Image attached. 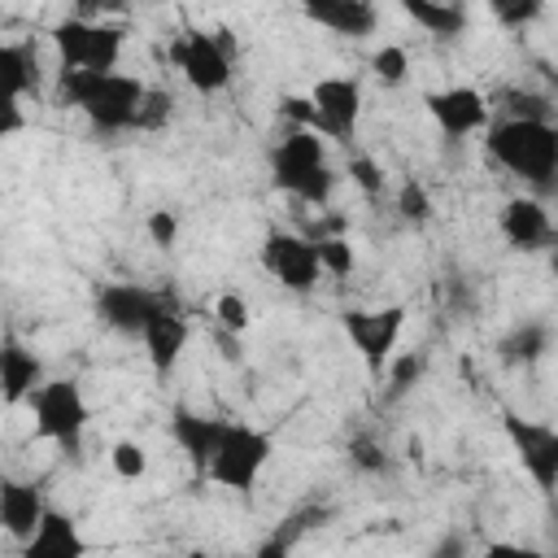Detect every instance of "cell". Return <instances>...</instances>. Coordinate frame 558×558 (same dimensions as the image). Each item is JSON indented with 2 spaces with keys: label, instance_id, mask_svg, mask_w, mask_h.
Masks as SVG:
<instances>
[{
  "label": "cell",
  "instance_id": "1",
  "mask_svg": "<svg viewBox=\"0 0 558 558\" xmlns=\"http://www.w3.org/2000/svg\"><path fill=\"white\" fill-rule=\"evenodd\" d=\"M57 96L74 109L87 113V122L105 135H118V131H135L140 122V105L148 96V87L122 70L113 74H92V70H70L57 78Z\"/></svg>",
  "mask_w": 558,
  "mask_h": 558
},
{
  "label": "cell",
  "instance_id": "2",
  "mask_svg": "<svg viewBox=\"0 0 558 558\" xmlns=\"http://www.w3.org/2000/svg\"><path fill=\"white\" fill-rule=\"evenodd\" d=\"M488 157L532 187H549L558 174V126L549 118H506L484 131Z\"/></svg>",
  "mask_w": 558,
  "mask_h": 558
},
{
  "label": "cell",
  "instance_id": "3",
  "mask_svg": "<svg viewBox=\"0 0 558 558\" xmlns=\"http://www.w3.org/2000/svg\"><path fill=\"white\" fill-rule=\"evenodd\" d=\"M270 179L279 192L296 196L301 205H327L336 192V170L327 166V140L318 131L292 126L270 153Z\"/></svg>",
  "mask_w": 558,
  "mask_h": 558
},
{
  "label": "cell",
  "instance_id": "4",
  "mask_svg": "<svg viewBox=\"0 0 558 558\" xmlns=\"http://www.w3.org/2000/svg\"><path fill=\"white\" fill-rule=\"evenodd\" d=\"M122 39L126 31L122 26H109V22H92V17H61L52 26V44H57V65L61 74L70 70H92V74H113L118 70V57H122Z\"/></svg>",
  "mask_w": 558,
  "mask_h": 558
},
{
  "label": "cell",
  "instance_id": "5",
  "mask_svg": "<svg viewBox=\"0 0 558 558\" xmlns=\"http://www.w3.org/2000/svg\"><path fill=\"white\" fill-rule=\"evenodd\" d=\"M270 453H275V440L266 432H257L248 423H227V436L218 445V458L209 466V480L218 488H227V493H244L248 497L257 488Z\"/></svg>",
  "mask_w": 558,
  "mask_h": 558
},
{
  "label": "cell",
  "instance_id": "6",
  "mask_svg": "<svg viewBox=\"0 0 558 558\" xmlns=\"http://www.w3.org/2000/svg\"><path fill=\"white\" fill-rule=\"evenodd\" d=\"M31 414H35V436L61 445L65 453L78 449L83 427H87V401L83 388L74 379H44V388L31 397Z\"/></svg>",
  "mask_w": 558,
  "mask_h": 558
},
{
  "label": "cell",
  "instance_id": "7",
  "mask_svg": "<svg viewBox=\"0 0 558 558\" xmlns=\"http://www.w3.org/2000/svg\"><path fill=\"white\" fill-rule=\"evenodd\" d=\"M170 61L183 70L192 92L214 96L231 83V35L227 31H183L170 44Z\"/></svg>",
  "mask_w": 558,
  "mask_h": 558
},
{
  "label": "cell",
  "instance_id": "8",
  "mask_svg": "<svg viewBox=\"0 0 558 558\" xmlns=\"http://www.w3.org/2000/svg\"><path fill=\"white\" fill-rule=\"evenodd\" d=\"M501 432L519 458V466L527 471V480L554 497L558 493V427L541 423V418H523V414H501Z\"/></svg>",
  "mask_w": 558,
  "mask_h": 558
},
{
  "label": "cell",
  "instance_id": "9",
  "mask_svg": "<svg viewBox=\"0 0 558 558\" xmlns=\"http://www.w3.org/2000/svg\"><path fill=\"white\" fill-rule=\"evenodd\" d=\"M405 331V305H384V310H349L344 314V336L353 340L357 357L366 362L371 379H384L388 362L397 357V340Z\"/></svg>",
  "mask_w": 558,
  "mask_h": 558
},
{
  "label": "cell",
  "instance_id": "10",
  "mask_svg": "<svg viewBox=\"0 0 558 558\" xmlns=\"http://www.w3.org/2000/svg\"><path fill=\"white\" fill-rule=\"evenodd\" d=\"M179 301L170 292H157V288H144V283H105L96 292V314L105 327L122 331V336H144L148 323L166 310H174Z\"/></svg>",
  "mask_w": 558,
  "mask_h": 558
},
{
  "label": "cell",
  "instance_id": "11",
  "mask_svg": "<svg viewBox=\"0 0 558 558\" xmlns=\"http://www.w3.org/2000/svg\"><path fill=\"white\" fill-rule=\"evenodd\" d=\"M262 266L270 279H279L288 292H314L323 262L310 235H292V231H270L262 240Z\"/></svg>",
  "mask_w": 558,
  "mask_h": 558
},
{
  "label": "cell",
  "instance_id": "12",
  "mask_svg": "<svg viewBox=\"0 0 558 558\" xmlns=\"http://www.w3.org/2000/svg\"><path fill=\"white\" fill-rule=\"evenodd\" d=\"M314 100V118H318V135L323 140H340L349 144L357 135V118H362V83L357 78H344V74H327L314 83L310 92Z\"/></svg>",
  "mask_w": 558,
  "mask_h": 558
},
{
  "label": "cell",
  "instance_id": "13",
  "mask_svg": "<svg viewBox=\"0 0 558 558\" xmlns=\"http://www.w3.org/2000/svg\"><path fill=\"white\" fill-rule=\"evenodd\" d=\"M432 122L440 126V135L449 140H462V135H475V131H488V100L466 87V83H453V87H440V92H427L423 96Z\"/></svg>",
  "mask_w": 558,
  "mask_h": 558
},
{
  "label": "cell",
  "instance_id": "14",
  "mask_svg": "<svg viewBox=\"0 0 558 558\" xmlns=\"http://www.w3.org/2000/svg\"><path fill=\"white\" fill-rule=\"evenodd\" d=\"M227 423L231 418H214V414H196V410H174V418H170V436H174V445L183 449V458L192 462V471L201 480H209V466L218 458Z\"/></svg>",
  "mask_w": 558,
  "mask_h": 558
},
{
  "label": "cell",
  "instance_id": "15",
  "mask_svg": "<svg viewBox=\"0 0 558 558\" xmlns=\"http://www.w3.org/2000/svg\"><path fill=\"white\" fill-rule=\"evenodd\" d=\"M497 227H501L506 244L519 248V253H536V248H545L549 235H554V222H549V214H545V205H541L536 196H510V201L501 205Z\"/></svg>",
  "mask_w": 558,
  "mask_h": 558
},
{
  "label": "cell",
  "instance_id": "16",
  "mask_svg": "<svg viewBox=\"0 0 558 558\" xmlns=\"http://www.w3.org/2000/svg\"><path fill=\"white\" fill-rule=\"evenodd\" d=\"M39 388H44V362L17 336H4V344H0V397H4V405L13 410L22 401H31Z\"/></svg>",
  "mask_w": 558,
  "mask_h": 558
},
{
  "label": "cell",
  "instance_id": "17",
  "mask_svg": "<svg viewBox=\"0 0 558 558\" xmlns=\"http://www.w3.org/2000/svg\"><path fill=\"white\" fill-rule=\"evenodd\" d=\"M48 510H52V506L44 501V488L22 484V480H4V484H0V523H4V532H9L13 541L26 545V541L39 532V523H44Z\"/></svg>",
  "mask_w": 558,
  "mask_h": 558
},
{
  "label": "cell",
  "instance_id": "18",
  "mask_svg": "<svg viewBox=\"0 0 558 558\" xmlns=\"http://www.w3.org/2000/svg\"><path fill=\"white\" fill-rule=\"evenodd\" d=\"M301 13L314 26H327V31L349 35V39H366L379 26V9L366 0H310Z\"/></svg>",
  "mask_w": 558,
  "mask_h": 558
},
{
  "label": "cell",
  "instance_id": "19",
  "mask_svg": "<svg viewBox=\"0 0 558 558\" xmlns=\"http://www.w3.org/2000/svg\"><path fill=\"white\" fill-rule=\"evenodd\" d=\"M187 336H192V327H187V318L179 314V305L166 310V314H157V318L148 323V331L140 336V340H144V353H148V362H153V371H157L161 379L179 366V357H183V349H187Z\"/></svg>",
  "mask_w": 558,
  "mask_h": 558
},
{
  "label": "cell",
  "instance_id": "20",
  "mask_svg": "<svg viewBox=\"0 0 558 558\" xmlns=\"http://www.w3.org/2000/svg\"><path fill=\"white\" fill-rule=\"evenodd\" d=\"M83 554H87V541L65 510H48L39 532L22 545V558H83Z\"/></svg>",
  "mask_w": 558,
  "mask_h": 558
},
{
  "label": "cell",
  "instance_id": "21",
  "mask_svg": "<svg viewBox=\"0 0 558 558\" xmlns=\"http://www.w3.org/2000/svg\"><path fill=\"white\" fill-rule=\"evenodd\" d=\"M39 92V65L31 48L0 44V100H26Z\"/></svg>",
  "mask_w": 558,
  "mask_h": 558
},
{
  "label": "cell",
  "instance_id": "22",
  "mask_svg": "<svg viewBox=\"0 0 558 558\" xmlns=\"http://www.w3.org/2000/svg\"><path fill=\"white\" fill-rule=\"evenodd\" d=\"M401 13L410 17V22H418L427 35H436V39H453V35H462L466 31V9L462 4H436V0H405L401 4Z\"/></svg>",
  "mask_w": 558,
  "mask_h": 558
},
{
  "label": "cell",
  "instance_id": "23",
  "mask_svg": "<svg viewBox=\"0 0 558 558\" xmlns=\"http://www.w3.org/2000/svg\"><path fill=\"white\" fill-rule=\"evenodd\" d=\"M501 357L506 362H523V366H532L536 357H545V349H549V327L545 323H523V327H514L510 336H501Z\"/></svg>",
  "mask_w": 558,
  "mask_h": 558
},
{
  "label": "cell",
  "instance_id": "24",
  "mask_svg": "<svg viewBox=\"0 0 558 558\" xmlns=\"http://www.w3.org/2000/svg\"><path fill=\"white\" fill-rule=\"evenodd\" d=\"M423 371H427V357L418 353V349H410V353H397L392 362H388V371H384V379H388V401H397V397H405L418 379H423Z\"/></svg>",
  "mask_w": 558,
  "mask_h": 558
},
{
  "label": "cell",
  "instance_id": "25",
  "mask_svg": "<svg viewBox=\"0 0 558 558\" xmlns=\"http://www.w3.org/2000/svg\"><path fill=\"white\" fill-rule=\"evenodd\" d=\"M314 248H318L323 275H336V279L353 275V266H357V253H353L349 235H318V240H314Z\"/></svg>",
  "mask_w": 558,
  "mask_h": 558
},
{
  "label": "cell",
  "instance_id": "26",
  "mask_svg": "<svg viewBox=\"0 0 558 558\" xmlns=\"http://www.w3.org/2000/svg\"><path fill=\"white\" fill-rule=\"evenodd\" d=\"M397 214L405 218V222H427L432 214H436V205H432V192L418 183V179H405L401 183V192H397Z\"/></svg>",
  "mask_w": 558,
  "mask_h": 558
},
{
  "label": "cell",
  "instance_id": "27",
  "mask_svg": "<svg viewBox=\"0 0 558 558\" xmlns=\"http://www.w3.org/2000/svg\"><path fill=\"white\" fill-rule=\"evenodd\" d=\"M371 70H375V78H379L384 87H397V83H405V74H410V57H405V48L384 44V48H375Z\"/></svg>",
  "mask_w": 558,
  "mask_h": 558
},
{
  "label": "cell",
  "instance_id": "28",
  "mask_svg": "<svg viewBox=\"0 0 558 558\" xmlns=\"http://www.w3.org/2000/svg\"><path fill=\"white\" fill-rule=\"evenodd\" d=\"M214 318H218V327H222V331H231V336H244V331H248V323H253L248 301H244L240 292H222V296L214 301Z\"/></svg>",
  "mask_w": 558,
  "mask_h": 558
},
{
  "label": "cell",
  "instance_id": "29",
  "mask_svg": "<svg viewBox=\"0 0 558 558\" xmlns=\"http://www.w3.org/2000/svg\"><path fill=\"white\" fill-rule=\"evenodd\" d=\"M109 466H113V475H122V480H140V475L148 471V453H144L140 440H118V445L109 449Z\"/></svg>",
  "mask_w": 558,
  "mask_h": 558
},
{
  "label": "cell",
  "instance_id": "30",
  "mask_svg": "<svg viewBox=\"0 0 558 558\" xmlns=\"http://www.w3.org/2000/svg\"><path fill=\"white\" fill-rule=\"evenodd\" d=\"M349 183L362 192V196H379L384 192V170L371 161V157H349Z\"/></svg>",
  "mask_w": 558,
  "mask_h": 558
},
{
  "label": "cell",
  "instance_id": "31",
  "mask_svg": "<svg viewBox=\"0 0 558 558\" xmlns=\"http://www.w3.org/2000/svg\"><path fill=\"white\" fill-rule=\"evenodd\" d=\"M144 231H148V240L157 248H174V240H179V214L174 209H153L144 218Z\"/></svg>",
  "mask_w": 558,
  "mask_h": 558
},
{
  "label": "cell",
  "instance_id": "32",
  "mask_svg": "<svg viewBox=\"0 0 558 558\" xmlns=\"http://www.w3.org/2000/svg\"><path fill=\"white\" fill-rule=\"evenodd\" d=\"M170 109H174V105H170L166 92H148L144 105H140V122H135V131H157V126H166Z\"/></svg>",
  "mask_w": 558,
  "mask_h": 558
},
{
  "label": "cell",
  "instance_id": "33",
  "mask_svg": "<svg viewBox=\"0 0 558 558\" xmlns=\"http://www.w3.org/2000/svg\"><path fill=\"white\" fill-rule=\"evenodd\" d=\"M493 13H497V22H506V26H527L532 17H541V0H497Z\"/></svg>",
  "mask_w": 558,
  "mask_h": 558
},
{
  "label": "cell",
  "instance_id": "34",
  "mask_svg": "<svg viewBox=\"0 0 558 558\" xmlns=\"http://www.w3.org/2000/svg\"><path fill=\"white\" fill-rule=\"evenodd\" d=\"M349 458H353V466H362V471H384V466H388L384 449H379L371 436H353V440H349Z\"/></svg>",
  "mask_w": 558,
  "mask_h": 558
},
{
  "label": "cell",
  "instance_id": "35",
  "mask_svg": "<svg viewBox=\"0 0 558 558\" xmlns=\"http://www.w3.org/2000/svg\"><path fill=\"white\" fill-rule=\"evenodd\" d=\"M279 118H288V122L301 126V131H314V126H318L310 96H288V100H279Z\"/></svg>",
  "mask_w": 558,
  "mask_h": 558
},
{
  "label": "cell",
  "instance_id": "36",
  "mask_svg": "<svg viewBox=\"0 0 558 558\" xmlns=\"http://www.w3.org/2000/svg\"><path fill=\"white\" fill-rule=\"evenodd\" d=\"M22 126H26L22 100H0V140H13Z\"/></svg>",
  "mask_w": 558,
  "mask_h": 558
},
{
  "label": "cell",
  "instance_id": "37",
  "mask_svg": "<svg viewBox=\"0 0 558 558\" xmlns=\"http://www.w3.org/2000/svg\"><path fill=\"white\" fill-rule=\"evenodd\" d=\"M484 558H549V554H541V549H532V545H514V541H493V545L484 549Z\"/></svg>",
  "mask_w": 558,
  "mask_h": 558
},
{
  "label": "cell",
  "instance_id": "38",
  "mask_svg": "<svg viewBox=\"0 0 558 558\" xmlns=\"http://www.w3.org/2000/svg\"><path fill=\"white\" fill-rule=\"evenodd\" d=\"M288 554H292V545L275 532V536H266V541L257 545V554H253V558H288Z\"/></svg>",
  "mask_w": 558,
  "mask_h": 558
},
{
  "label": "cell",
  "instance_id": "39",
  "mask_svg": "<svg viewBox=\"0 0 558 558\" xmlns=\"http://www.w3.org/2000/svg\"><path fill=\"white\" fill-rule=\"evenodd\" d=\"M466 554V545H462V536H445V545L432 554V558H462Z\"/></svg>",
  "mask_w": 558,
  "mask_h": 558
},
{
  "label": "cell",
  "instance_id": "40",
  "mask_svg": "<svg viewBox=\"0 0 558 558\" xmlns=\"http://www.w3.org/2000/svg\"><path fill=\"white\" fill-rule=\"evenodd\" d=\"M554 275H558V253H554Z\"/></svg>",
  "mask_w": 558,
  "mask_h": 558
},
{
  "label": "cell",
  "instance_id": "41",
  "mask_svg": "<svg viewBox=\"0 0 558 558\" xmlns=\"http://www.w3.org/2000/svg\"><path fill=\"white\" fill-rule=\"evenodd\" d=\"M192 558H201V554H192Z\"/></svg>",
  "mask_w": 558,
  "mask_h": 558
}]
</instances>
